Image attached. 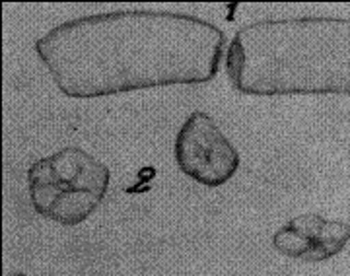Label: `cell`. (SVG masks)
<instances>
[{"mask_svg":"<svg viewBox=\"0 0 350 276\" xmlns=\"http://www.w3.org/2000/svg\"><path fill=\"white\" fill-rule=\"evenodd\" d=\"M224 45L218 25L191 14L115 10L59 24L36 51L64 96L92 100L211 82Z\"/></svg>","mask_w":350,"mask_h":276,"instance_id":"6da1fadb","label":"cell"},{"mask_svg":"<svg viewBox=\"0 0 350 276\" xmlns=\"http://www.w3.org/2000/svg\"><path fill=\"white\" fill-rule=\"evenodd\" d=\"M226 74L245 96H350V20L253 22L230 41Z\"/></svg>","mask_w":350,"mask_h":276,"instance_id":"7a4b0ae2","label":"cell"},{"mask_svg":"<svg viewBox=\"0 0 350 276\" xmlns=\"http://www.w3.org/2000/svg\"><path fill=\"white\" fill-rule=\"evenodd\" d=\"M109 167L88 152L68 146L27 169L36 212L63 226H78L100 206L109 187Z\"/></svg>","mask_w":350,"mask_h":276,"instance_id":"3957f363","label":"cell"},{"mask_svg":"<svg viewBox=\"0 0 350 276\" xmlns=\"http://www.w3.org/2000/svg\"><path fill=\"white\" fill-rule=\"evenodd\" d=\"M175 162L185 176L200 185L220 187L236 176L239 154L211 115L195 111L177 133Z\"/></svg>","mask_w":350,"mask_h":276,"instance_id":"277c9868","label":"cell"},{"mask_svg":"<svg viewBox=\"0 0 350 276\" xmlns=\"http://www.w3.org/2000/svg\"><path fill=\"white\" fill-rule=\"evenodd\" d=\"M323 224H325V218H321L317 214L296 216L273 236V247L284 257L301 259L310 251V247L313 245L315 238L319 236Z\"/></svg>","mask_w":350,"mask_h":276,"instance_id":"5b68a950","label":"cell"},{"mask_svg":"<svg viewBox=\"0 0 350 276\" xmlns=\"http://www.w3.org/2000/svg\"><path fill=\"white\" fill-rule=\"evenodd\" d=\"M349 241L350 224L338 222V220H325L319 236L315 238L310 251L301 257V261H306V263H323V261L342 251Z\"/></svg>","mask_w":350,"mask_h":276,"instance_id":"8992f818","label":"cell"},{"mask_svg":"<svg viewBox=\"0 0 350 276\" xmlns=\"http://www.w3.org/2000/svg\"><path fill=\"white\" fill-rule=\"evenodd\" d=\"M10 276H25V275H22V273H12Z\"/></svg>","mask_w":350,"mask_h":276,"instance_id":"52a82bcc","label":"cell"}]
</instances>
